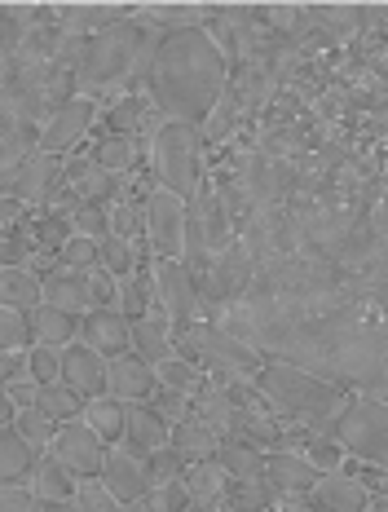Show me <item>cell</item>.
I'll use <instances>...</instances> for the list:
<instances>
[{
  "mask_svg": "<svg viewBox=\"0 0 388 512\" xmlns=\"http://www.w3.org/2000/svg\"><path fill=\"white\" fill-rule=\"evenodd\" d=\"M230 84V58L212 40L203 23H172L159 27L155 58H150V80L146 98L155 115L172 124H194L203 128L217 115Z\"/></svg>",
  "mask_w": 388,
  "mask_h": 512,
  "instance_id": "cell-1",
  "label": "cell"
},
{
  "mask_svg": "<svg viewBox=\"0 0 388 512\" xmlns=\"http://www.w3.org/2000/svg\"><path fill=\"white\" fill-rule=\"evenodd\" d=\"M155 40H159V27L137 23V18H124V23L89 36L80 49V62H75V71H71L75 98L97 102L102 93H111V98L146 93Z\"/></svg>",
  "mask_w": 388,
  "mask_h": 512,
  "instance_id": "cell-2",
  "label": "cell"
},
{
  "mask_svg": "<svg viewBox=\"0 0 388 512\" xmlns=\"http://www.w3.org/2000/svg\"><path fill=\"white\" fill-rule=\"evenodd\" d=\"M252 384L278 420L296 424V429H309V433L336 429V415L344 407V398H349V389H340V384H331L322 376H309V371L291 367V362H278V358H265L261 371L252 376Z\"/></svg>",
  "mask_w": 388,
  "mask_h": 512,
  "instance_id": "cell-3",
  "label": "cell"
},
{
  "mask_svg": "<svg viewBox=\"0 0 388 512\" xmlns=\"http://www.w3.org/2000/svg\"><path fill=\"white\" fill-rule=\"evenodd\" d=\"M150 173L155 186L181 199H194L203 186V128L164 120L150 133Z\"/></svg>",
  "mask_w": 388,
  "mask_h": 512,
  "instance_id": "cell-4",
  "label": "cell"
},
{
  "mask_svg": "<svg viewBox=\"0 0 388 512\" xmlns=\"http://www.w3.org/2000/svg\"><path fill=\"white\" fill-rule=\"evenodd\" d=\"M177 358L194 362L203 376L217 380H252L265 362L261 349L225 332L221 323H194L186 336H177Z\"/></svg>",
  "mask_w": 388,
  "mask_h": 512,
  "instance_id": "cell-5",
  "label": "cell"
},
{
  "mask_svg": "<svg viewBox=\"0 0 388 512\" xmlns=\"http://www.w3.org/2000/svg\"><path fill=\"white\" fill-rule=\"evenodd\" d=\"M331 437L344 446V455H353V460L384 468L388 473V398H375V393H349L340 415H336Z\"/></svg>",
  "mask_w": 388,
  "mask_h": 512,
  "instance_id": "cell-6",
  "label": "cell"
},
{
  "mask_svg": "<svg viewBox=\"0 0 388 512\" xmlns=\"http://www.w3.org/2000/svg\"><path fill=\"white\" fill-rule=\"evenodd\" d=\"M256 279V256L243 248L239 239L230 243V248H221L212 256L208 274H203L199 283V305H203V323H221L225 314H230L234 305H243L247 287Z\"/></svg>",
  "mask_w": 388,
  "mask_h": 512,
  "instance_id": "cell-7",
  "label": "cell"
},
{
  "mask_svg": "<svg viewBox=\"0 0 388 512\" xmlns=\"http://www.w3.org/2000/svg\"><path fill=\"white\" fill-rule=\"evenodd\" d=\"M155 279V309L172 323V336H186L194 323H203V305H199V283L181 261H155L150 265Z\"/></svg>",
  "mask_w": 388,
  "mask_h": 512,
  "instance_id": "cell-8",
  "label": "cell"
},
{
  "mask_svg": "<svg viewBox=\"0 0 388 512\" xmlns=\"http://www.w3.org/2000/svg\"><path fill=\"white\" fill-rule=\"evenodd\" d=\"M186 221H190V199L172 195L164 186L146 190V243L155 261H181L186 252Z\"/></svg>",
  "mask_w": 388,
  "mask_h": 512,
  "instance_id": "cell-9",
  "label": "cell"
},
{
  "mask_svg": "<svg viewBox=\"0 0 388 512\" xmlns=\"http://www.w3.org/2000/svg\"><path fill=\"white\" fill-rule=\"evenodd\" d=\"M62 164H67V159L45 155V151L27 155L23 164H14L5 177H0V195H5V199H18V204H23L27 212L49 208L53 195L62 190Z\"/></svg>",
  "mask_w": 388,
  "mask_h": 512,
  "instance_id": "cell-10",
  "label": "cell"
},
{
  "mask_svg": "<svg viewBox=\"0 0 388 512\" xmlns=\"http://www.w3.org/2000/svg\"><path fill=\"white\" fill-rule=\"evenodd\" d=\"M62 190H67L75 204L111 208L128 195V177L106 173L93 155H67V164H62Z\"/></svg>",
  "mask_w": 388,
  "mask_h": 512,
  "instance_id": "cell-11",
  "label": "cell"
},
{
  "mask_svg": "<svg viewBox=\"0 0 388 512\" xmlns=\"http://www.w3.org/2000/svg\"><path fill=\"white\" fill-rule=\"evenodd\" d=\"M106 451L111 446L97 437L84 420H71V424H62L58 437H53V446H49V455L53 460H62L71 468L80 482H89V477H102V464H106Z\"/></svg>",
  "mask_w": 388,
  "mask_h": 512,
  "instance_id": "cell-12",
  "label": "cell"
},
{
  "mask_svg": "<svg viewBox=\"0 0 388 512\" xmlns=\"http://www.w3.org/2000/svg\"><path fill=\"white\" fill-rule=\"evenodd\" d=\"M97 102L89 98H71L62 111H53L45 124H40V151L45 155H58V159H67L75 146L89 137V128L97 124Z\"/></svg>",
  "mask_w": 388,
  "mask_h": 512,
  "instance_id": "cell-13",
  "label": "cell"
},
{
  "mask_svg": "<svg viewBox=\"0 0 388 512\" xmlns=\"http://www.w3.org/2000/svg\"><path fill=\"white\" fill-rule=\"evenodd\" d=\"M80 345H89L93 354H102L111 362L133 349V323H128L120 309H89L80 318Z\"/></svg>",
  "mask_w": 388,
  "mask_h": 512,
  "instance_id": "cell-14",
  "label": "cell"
},
{
  "mask_svg": "<svg viewBox=\"0 0 388 512\" xmlns=\"http://www.w3.org/2000/svg\"><path fill=\"white\" fill-rule=\"evenodd\" d=\"M155 389H159L155 367H150L146 358H137L133 349L106 362V393H111V398H120L124 407H133V402H150V393H155Z\"/></svg>",
  "mask_w": 388,
  "mask_h": 512,
  "instance_id": "cell-15",
  "label": "cell"
},
{
  "mask_svg": "<svg viewBox=\"0 0 388 512\" xmlns=\"http://www.w3.org/2000/svg\"><path fill=\"white\" fill-rule=\"evenodd\" d=\"M102 482L120 504H137V499H146L150 490H155V482H150V473H146V460H137L133 451H124V446H111V451H106Z\"/></svg>",
  "mask_w": 388,
  "mask_h": 512,
  "instance_id": "cell-16",
  "label": "cell"
},
{
  "mask_svg": "<svg viewBox=\"0 0 388 512\" xmlns=\"http://www.w3.org/2000/svg\"><path fill=\"white\" fill-rule=\"evenodd\" d=\"M265 477L278 490V499H309L322 473L300 451H265Z\"/></svg>",
  "mask_w": 388,
  "mask_h": 512,
  "instance_id": "cell-17",
  "label": "cell"
},
{
  "mask_svg": "<svg viewBox=\"0 0 388 512\" xmlns=\"http://www.w3.org/2000/svg\"><path fill=\"white\" fill-rule=\"evenodd\" d=\"M62 384L80 393L84 402L106 398V358L75 340V345L62 349Z\"/></svg>",
  "mask_w": 388,
  "mask_h": 512,
  "instance_id": "cell-18",
  "label": "cell"
},
{
  "mask_svg": "<svg viewBox=\"0 0 388 512\" xmlns=\"http://www.w3.org/2000/svg\"><path fill=\"white\" fill-rule=\"evenodd\" d=\"M309 504H314V512H366L371 490L349 473H322L309 490Z\"/></svg>",
  "mask_w": 388,
  "mask_h": 512,
  "instance_id": "cell-19",
  "label": "cell"
},
{
  "mask_svg": "<svg viewBox=\"0 0 388 512\" xmlns=\"http://www.w3.org/2000/svg\"><path fill=\"white\" fill-rule=\"evenodd\" d=\"M168 424L159 420L155 411L146 407V402H133L128 407V415H124V451H133L137 460H146V455H155L159 446H168Z\"/></svg>",
  "mask_w": 388,
  "mask_h": 512,
  "instance_id": "cell-20",
  "label": "cell"
},
{
  "mask_svg": "<svg viewBox=\"0 0 388 512\" xmlns=\"http://www.w3.org/2000/svg\"><path fill=\"white\" fill-rule=\"evenodd\" d=\"M36 464H40V451L14 424H5L0 429V486H31Z\"/></svg>",
  "mask_w": 388,
  "mask_h": 512,
  "instance_id": "cell-21",
  "label": "cell"
},
{
  "mask_svg": "<svg viewBox=\"0 0 388 512\" xmlns=\"http://www.w3.org/2000/svg\"><path fill=\"white\" fill-rule=\"evenodd\" d=\"M40 292H45V305H53V309H67V314H75V318H84L89 314V270H53V274H45L40 279Z\"/></svg>",
  "mask_w": 388,
  "mask_h": 512,
  "instance_id": "cell-22",
  "label": "cell"
},
{
  "mask_svg": "<svg viewBox=\"0 0 388 512\" xmlns=\"http://www.w3.org/2000/svg\"><path fill=\"white\" fill-rule=\"evenodd\" d=\"M181 482H186V495H190L186 512H225V490H230V477H225L212 460L208 464H190Z\"/></svg>",
  "mask_w": 388,
  "mask_h": 512,
  "instance_id": "cell-23",
  "label": "cell"
},
{
  "mask_svg": "<svg viewBox=\"0 0 388 512\" xmlns=\"http://www.w3.org/2000/svg\"><path fill=\"white\" fill-rule=\"evenodd\" d=\"M31 323V345H49V349H67L80 340V318L67 314V309H53L40 301L36 309L27 314Z\"/></svg>",
  "mask_w": 388,
  "mask_h": 512,
  "instance_id": "cell-24",
  "label": "cell"
},
{
  "mask_svg": "<svg viewBox=\"0 0 388 512\" xmlns=\"http://www.w3.org/2000/svg\"><path fill=\"white\" fill-rule=\"evenodd\" d=\"M150 111H155V106H150L146 93H124V98H115L97 115V128H102V137H137Z\"/></svg>",
  "mask_w": 388,
  "mask_h": 512,
  "instance_id": "cell-25",
  "label": "cell"
},
{
  "mask_svg": "<svg viewBox=\"0 0 388 512\" xmlns=\"http://www.w3.org/2000/svg\"><path fill=\"white\" fill-rule=\"evenodd\" d=\"M133 354L146 358L150 367H159L164 358L177 354V336H172V323H168L164 314H159V309L133 323Z\"/></svg>",
  "mask_w": 388,
  "mask_h": 512,
  "instance_id": "cell-26",
  "label": "cell"
},
{
  "mask_svg": "<svg viewBox=\"0 0 388 512\" xmlns=\"http://www.w3.org/2000/svg\"><path fill=\"white\" fill-rule=\"evenodd\" d=\"M75 486H80V477L71 473L62 460H53L45 451L36 464V473H31V495L40 499V504H58V499H75Z\"/></svg>",
  "mask_w": 388,
  "mask_h": 512,
  "instance_id": "cell-27",
  "label": "cell"
},
{
  "mask_svg": "<svg viewBox=\"0 0 388 512\" xmlns=\"http://www.w3.org/2000/svg\"><path fill=\"white\" fill-rule=\"evenodd\" d=\"M111 309H120L128 323L155 314V279H150V270H137V274L115 279V305Z\"/></svg>",
  "mask_w": 388,
  "mask_h": 512,
  "instance_id": "cell-28",
  "label": "cell"
},
{
  "mask_svg": "<svg viewBox=\"0 0 388 512\" xmlns=\"http://www.w3.org/2000/svg\"><path fill=\"white\" fill-rule=\"evenodd\" d=\"M168 442L186 455V464H208L212 455H217V446H221V433L208 429L199 415H190V420H181L177 429L168 433Z\"/></svg>",
  "mask_w": 388,
  "mask_h": 512,
  "instance_id": "cell-29",
  "label": "cell"
},
{
  "mask_svg": "<svg viewBox=\"0 0 388 512\" xmlns=\"http://www.w3.org/2000/svg\"><path fill=\"white\" fill-rule=\"evenodd\" d=\"M124 415H128V407L120 398H93V402H84V424L102 437L106 446H120L124 442Z\"/></svg>",
  "mask_w": 388,
  "mask_h": 512,
  "instance_id": "cell-30",
  "label": "cell"
},
{
  "mask_svg": "<svg viewBox=\"0 0 388 512\" xmlns=\"http://www.w3.org/2000/svg\"><path fill=\"white\" fill-rule=\"evenodd\" d=\"M278 508V490L269 486V477H243L230 482L225 490V512H274Z\"/></svg>",
  "mask_w": 388,
  "mask_h": 512,
  "instance_id": "cell-31",
  "label": "cell"
},
{
  "mask_svg": "<svg viewBox=\"0 0 388 512\" xmlns=\"http://www.w3.org/2000/svg\"><path fill=\"white\" fill-rule=\"evenodd\" d=\"M212 464H217L230 482L265 477V451H256V446H247V442H221L217 455H212Z\"/></svg>",
  "mask_w": 388,
  "mask_h": 512,
  "instance_id": "cell-32",
  "label": "cell"
},
{
  "mask_svg": "<svg viewBox=\"0 0 388 512\" xmlns=\"http://www.w3.org/2000/svg\"><path fill=\"white\" fill-rule=\"evenodd\" d=\"M45 292H40V279L31 270H0V309H18V314H31Z\"/></svg>",
  "mask_w": 388,
  "mask_h": 512,
  "instance_id": "cell-33",
  "label": "cell"
},
{
  "mask_svg": "<svg viewBox=\"0 0 388 512\" xmlns=\"http://www.w3.org/2000/svg\"><path fill=\"white\" fill-rule=\"evenodd\" d=\"M36 411H45L53 424H71V420H84V398L67 384H40V398H36Z\"/></svg>",
  "mask_w": 388,
  "mask_h": 512,
  "instance_id": "cell-34",
  "label": "cell"
},
{
  "mask_svg": "<svg viewBox=\"0 0 388 512\" xmlns=\"http://www.w3.org/2000/svg\"><path fill=\"white\" fill-rule=\"evenodd\" d=\"M97 270L115 274V279H124V274H137V270H142L137 243H133V239H120V234L102 239V243H97Z\"/></svg>",
  "mask_w": 388,
  "mask_h": 512,
  "instance_id": "cell-35",
  "label": "cell"
},
{
  "mask_svg": "<svg viewBox=\"0 0 388 512\" xmlns=\"http://www.w3.org/2000/svg\"><path fill=\"white\" fill-rule=\"evenodd\" d=\"M89 155L115 177H133V168H137V142L133 137H97V146Z\"/></svg>",
  "mask_w": 388,
  "mask_h": 512,
  "instance_id": "cell-36",
  "label": "cell"
},
{
  "mask_svg": "<svg viewBox=\"0 0 388 512\" xmlns=\"http://www.w3.org/2000/svg\"><path fill=\"white\" fill-rule=\"evenodd\" d=\"M31 234H36V248H45V252H53L58 256L62 252V243L71 239V217L67 212H53V208H40V212H31Z\"/></svg>",
  "mask_w": 388,
  "mask_h": 512,
  "instance_id": "cell-37",
  "label": "cell"
},
{
  "mask_svg": "<svg viewBox=\"0 0 388 512\" xmlns=\"http://www.w3.org/2000/svg\"><path fill=\"white\" fill-rule=\"evenodd\" d=\"M155 376H159V389H177V393H186V398H194V389H199V384L208 380L199 367H194V362L177 358V354L159 362V367H155Z\"/></svg>",
  "mask_w": 388,
  "mask_h": 512,
  "instance_id": "cell-38",
  "label": "cell"
},
{
  "mask_svg": "<svg viewBox=\"0 0 388 512\" xmlns=\"http://www.w3.org/2000/svg\"><path fill=\"white\" fill-rule=\"evenodd\" d=\"M14 429L23 433L40 455H45L49 446H53V437H58V424H53L45 411H36V407H18V411H14Z\"/></svg>",
  "mask_w": 388,
  "mask_h": 512,
  "instance_id": "cell-39",
  "label": "cell"
},
{
  "mask_svg": "<svg viewBox=\"0 0 388 512\" xmlns=\"http://www.w3.org/2000/svg\"><path fill=\"white\" fill-rule=\"evenodd\" d=\"M186 455L177 451V446H159L155 455H146V473H150V482L155 486H168V482H181V477H186Z\"/></svg>",
  "mask_w": 388,
  "mask_h": 512,
  "instance_id": "cell-40",
  "label": "cell"
},
{
  "mask_svg": "<svg viewBox=\"0 0 388 512\" xmlns=\"http://www.w3.org/2000/svg\"><path fill=\"white\" fill-rule=\"evenodd\" d=\"M146 407L155 411L159 420L168 424V429H177L181 420H190V415H194L190 398H186V393H177V389H155V393H150V402H146Z\"/></svg>",
  "mask_w": 388,
  "mask_h": 512,
  "instance_id": "cell-41",
  "label": "cell"
},
{
  "mask_svg": "<svg viewBox=\"0 0 388 512\" xmlns=\"http://www.w3.org/2000/svg\"><path fill=\"white\" fill-rule=\"evenodd\" d=\"M71 230H75V234H84V239H93V243L111 239V208L80 204V208L71 212Z\"/></svg>",
  "mask_w": 388,
  "mask_h": 512,
  "instance_id": "cell-42",
  "label": "cell"
},
{
  "mask_svg": "<svg viewBox=\"0 0 388 512\" xmlns=\"http://www.w3.org/2000/svg\"><path fill=\"white\" fill-rule=\"evenodd\" d=\"M27 376L36 384H58L62 380V349L31 345L27 349Z\"/></svg>",
  "mask_w": 388,
  "mask_h": 512,
  "instance_id": "cell-43",
  "label": "cell"
},
{
  "mask_svg": "<svg viewBox=\"0 0 388 512\" xmlns=\"http://www.w3.org/2000/svg\"><path fill=\"white\" fill-rule=\"evenodd\" d=\"M305 460L314 464L318 473H340V464H344V446H340L331 433H314V437H309V446H305Z\"/></svg>",
  "mask_w": 388,
  "mask_h": 512,
  "instance_id": "cell-44",
  "label": "cell"
},
{
  "mask_svg": "<svg viewBox=\"0 0 388 512\" xmlns=\"http://www.w3.org/2000/svg\"><path fill=\"white\" fill-rule=\"evenodd\" d=\"M75 504H80V512H124V504L106 490L102 477H89V482L75 486Z\"/></svg>",
  "mask_w": 388,
  "mask_h": 512,
  "instance_id": "cell-45",
  "label": "cell"
},
{
  "mask_svg": "<svg viewBox=\"0 0 388 512\" xmlns=\"http://www.w3.org/2000/svg\"><path fill=\"white\" fill-rule=\"evenodd\" d=\"M0 349H14V354H27L31 349V323L18 309H0Z\"/></svg>",
  "mask_w": 388,
  "mask_h": 512,
  "instance_id": "cell-46",
  "label": "cell"
},
{
  "mask_svg": "<svg viewBox=\"0 0 388 512\" xmlns=\"http://www.w3.org/2000/svg\"><path fill=\"white\" fill-rule=\"evenodd\" d=\"M58 265L62 270H97V243L93 239H84V234H71L67 243H62V252H58Z\"/></svg>",
  "mask_w": 388,
  "mask_h": 512,
  "instance_id": "cell-47",
  "label": "cell"
},
{
  "mask_svg": "<svg viewBox=\"0 0 388 512\" xmlns=\"http://www.w3.org/2000/svg\"><path fill=\"white\" fill-rule=\"evenodd\" d=\"M150 508L155 512H186L190 508V495H186V482H168V486H155L150 490Z\"/></svg>",
  "mask_w": 388,
  "mask_h": 512,
  "instance_id": "cell-48",
  "label": "cell"
},
{
  "mask_svg": "<svg viewBox=\"0 0 388 512\" xmlns=\"http://www.w3.org/2000/svg\"><path fill=\"white\" fill-rule=\"evenodd\" d=\"M89 305L93 309H111L115 305V274L89 270Z\"/></svg>",
  "mask_w": 388,
  "mask_h": 512,
  "instance_id": "cell-49",
  "label": "cell"
},
{
  "mask_svg": "<svg viewBox=\"0 0 388 512\" xmlns=\"http://www.w3.org/2000/svg\"><path fill=\"white\" fill-rule=\"evenodd\" d=\"M0 512H40V499L31 486H0Z\"/></svg>",
  "mask_w": 388,
  "mask_h": 512,
  "instance_id": "cell-50",
  "label": "cell"
},
{
  "mask_svg": "<svg viewBox=\"0 0 388 512\" xmlns=\"http://www.w3.org/2000/svg\"><path fill=\"white\" fill-rule=\"evenodd\" d=\"M5 393H9V402H14V407H36L40 384L31 380V376H18V380H9V384H5Z\"/></svg>",
  "mask_w": 388,
  "mask_h": 512,
  "instance_id": "cell-51",
  "label": "cell"
},
{
  "mask_svg": "<svg viewBox=\"0 0 388 512\" xmlns=\"http://www.w3.org/2000/svg\"><path fill=\"white\" fill-rule=\"evenodd\" d=\"M27 376V354H14V349H0V389H5L9 380Z\"/></svg>",
  "mask_w": 388,
  "mask_h": 512,
  "instance_id": "cell-52",
  "label": "cell"
},
{
  "mask_svg": "<svg viewBox=\"0 0 388 512\" xmlns=\"http://www.w3.org/2000/svg\"><path fill=\"white\" fill-rule=\"evenodd\" d=\"M27 217H31V212L18 204V199H5V195H0V234H9L14 226H23Z\"/></svg>",
  "mask_w": 388,
  "mask_h": 512,
  "instance_id": "cell-53",
  "label": "cell"
},
{
  "mask_svg": "<svg viewBox=\"0 0 388 512\" xmlns=\"http://www.w3.org/2000/svg\"><path fill=\"white\" fill-rule=\"evenodd\" d=\"M14 402H9V393L5 389H0V429H5V424H14Z\"/></svg>",
  "mask_w": 388,
  "mask_h": 512,
  "instance_id": "cell-54",
  "label": "cell"
},
{
  "mask_svg": "<svg viewBox=\"0 0 388 512\" xmlns=\"http://www.w3.org/2000/svg\"><path fill=\"white\" fill-rule=\"evenodd\" d=\"M40 512H80L75 499H58V504H40Z\"/></svg>",
  "mask_w": 388,
  "mask_h": 512,
  "instance_id": "cell-55",
  "label": "cell"
},
{
  "mask_svg": "<svg viewBox=\"0 0 388 512\" xmlns=\"http://www.w3.org/2000/svg\"><path fill=\"white\" fill-rule=\"evenodd\" d=\"M124 512H155V508H150V499H137V504H124Z\"/></svg>",
  "mask_w": 388,
  "mask_h": 512,
  "instance_id": "cell-56",
  "label": "cell"
},
{
  "mask_svg": "<svg viewBox=\"0 0 388 512\" xmlns=\"http://www.w3.org/2000/svg\"><path fill=\"white\" fill-rule=\"evenodd\" d=\"M366 512H388V495H380V499H371V504H366Z\"/></svg>",
  "mask_w": 388,
  "mask_h": 512,
  "instance_id": "cell-57",
  "label": "cell"
}]
</instances>
